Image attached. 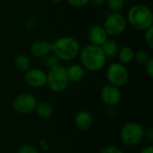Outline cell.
Returning a JSON list of instances; mask_svg holds the SVG:
<instances>
[{
	"instance_id": "9a60e30c",
	"label": "cell",
	"mask_w": 153,
	"mask_h": 153,
	"mask_svg": "<svg viewBox=\"0 0 153 153\" xmlns=\"http://www.w3.org/2000/svg\"><path fill=\"white\" fill-rule=\"evenodd\" d=\"M105 56L107 57V59H110V58H114L116 56H117L118 50H119V47L117 45V43L116 42V40L111 39H108L101 46H100Z\"/></svg>"
},
{
	"instance_id": "f1b7e54d",
	"label": "cell",
	"mask_w": 153,
	"mask_h": 153,
	"mask_svg": "<svg viewBox=\"0 0 153 153\" xmlns=\"http://www.w3.org/2000/svg\"><path fill=\"white\" fill-rule=\"evenodd\" d=\"M140 153H153V147L152 146H147L144 147Z\"/></svg>"
},
{
	"instance_id": "ba28073f",
	"label": "cell",
	"mask_w": 153,
	"mask_h": 153,
	"mask_svg": "<svg viewBox=\"0 0 153 153\" xmlns=\"http://www.w3.org/2000/svg\"><path fill=\"white\" fill-rule=\"evenodd\" d=\"M37 100L36 98L28 92L18 94L13 100V108L15 112L22 114V115H27L30 114L35 110L36 105H37Z\"/></svg>"
},
{
	"instance_id": "6da1fadb",
	"label": "cell",
	"mask_w": 153,
	"mask_h": 153,
	"mask_svg": "<svg viewBox=\"0 0 153 153\" xmlns=\"http://www.w3.org/2000/svg\"><path fill=\"white\" fill-rule=\"evenodd\" d=\"M51 53L63 62H70L74 60L79 56L81 50L79 41L69 36L60 37L51 43Z\"/></svg>"
},
{
	"instance_id": "9c48e42d",
	"label": "cell",
	"mask_w": 153,
	"mask_h": 153,
	"mask_svg": "<svg viewBox=\"0 0 153 153\" xmlns=\"http://www.w3.org/2000/svg\"><path fill=\"white\" fill-rule=\"evenodd\" d=\"M23 79L31 88L39 89L47 85V73L39 68H30L24 73Z\"/></svg>"
},
{
	"instance_id": "3957f363",
	"label": "cell",
	"mask_w": 153,
	"mask_h": 153,
	"mask_svg": "<svg viewBox=\"0 0 153 153\" xmlns=\"http://www.w3.org/2000/svg\"><path fill=\"white\" fill-rule=\"evenodd\" d=\"M82 66L91 72H99L106 65L107 57L99 46L89 44L80 50L79 53Z\"/></svg>"
},
{
	"instance_id": "7a4b0ae2",
	"label": "cell",
	"mask_w": 153,
	"mask_h": 153,
	"mask_svg": "<svg viewBox=\"0 0 153 153\" xmlns=\"http://www.w3.org/2000/svg\"><path fill=\"white\" fill-rule=\"evenodd\" d=\"M126 18L127 23L137 30L145 31L153 25L152 11L143 4H136L130 7Z\"/></svg>"
},
{
	"instance_id": "5b68a950",
	"label": "cell",
	"mask_w": 153,
	"mask_h": 153,
	"mask_svg": "<svg viewBox=\"0 0 153 153\" xmlns=\"http://www.w3.org/2000/svg\"><path fill=\"white\" fill-rule=\"evenodd\" d=\"M143 127L137 122L126 123L120 131V139L127 146H135L143 139Z\"/></svg>"
},
{
	"instance_id": "f546056e",
	"label": "cell",
	"mask_w": 153,
	"mask_h": 153,
	"mask_svg": "<svg viewBox=\"0 0 153 153\" xmlns=\"http://www.w3.org/2000/svg\"><path fill=\"white\" fill-rule=\"evenodd\" d=\"M52 2H54V3H59V2H61L62 0H51Z\"/></svg>"
},
{
	"instance_id": "cb8c5ba5",
	"label": "cell",
	"mask_w": 153,
	"mask_h": 153,
	"mask_svg": "<svg viewBox=\"0 0 153 153\" xmlns=\"http://www.w3.org/2000/svg\"><path fill=\"white\" fill-rule=\"evenodd\" d=\"M67 2L74 8H82L89 4V0H67Z\"/></svg>"
},
{
	"instance_id": "83f0119b",
	"label": "cell",
	"mask_w": 153,
	"mask_h": 153,
	"mask_svg": "<svg viewBox=\"0 0 153 153\" xmlns=\"http://www.w3.org/2000/svg\"><path fill=\"white\" fill-rule=\"evenodd\" d=\"M106 2V0H89V3L91 4L93 6H101L104 4V3Z\"/></svg>"
},
{
	"instance_id": "277c9868",
	"label": "cell",
	"mask_w": 153,
	"mask_h": 153,
	"mask_svg": "<svg viewBox=\"0 0 153 153\" xmlns=\"http://www.w3.org/2000/svg\"><path fill=\"white\" fill-rule=\"evenodd\" d=\"M69 83L66 68L61 65L49 69L47 73V85L54 92L64 91L67 89Z\"/></svg>"
},
{
	"instance_id": "4dcf8cb0",
	"label": "cell",
	"mask_w": 153,
	"mask_h": 153,
	"mask_svg": "<svg viewBox=\"0 0 153 153\" xmlns=\"http://www.w3.org/2000/svg\"><path fill=\"white\" fill-rule=\"evenodd\" d=\"M10 1H13V0H10Z\"/></svg>"
},
{
	"instance_id": "8992f818",
	"label": "cell",
	"mask_w": 153,
	"mask_h": 153,
	"mask_svg": "<svg viewBox=\"0 0 153 153\" xmlns=\"http://www.w3.org/2000/svg\"><path fill=\"white\" fill-rule=\"evenodd\" d=\"M102 26L104 27L108 36L117 37L126 30L127 21L125 15L120 13H110L105 18Z\"/></svg>"
},
{
	"instance_id": "603a6c76",
	"label": "cell",
	"mask_w": 153,
	"mask_h": 153,
	"mask_svg": "<svg viewBox=\"0 0 153 153\" xmlns=\"http://www.w3.org/2000/svg\"><path fill=\"white\" fill-rule=\"evenodd\" d=\"M17 153H39L38 149L30 144H24L19 147Z\"/></svg>"
},
{
	"instance_id": "2e32d148",
	"label": "cell",
	"mask_w": 153,
	"mask_h": 153,
	"mask_svg": "<svg viewBox=\"0 0 153 153\" xmlns=\"http://www.w3.org/2000/svg\"><path fill=\"white\" fill-rule=\"evenodd\" d=\"M34 111L41 118H49L54 114V107L48 101H40L37 102Z\"/></svg>"
},
{
	"instance_id": "8fae6325",
	"label": "cell",
	"mask_w": 153,
	"mask_h": 153,
	"mask_svg": "<svg viewBox=\"0 0 153 153\" xmlns=\"http://www.w3.org/2000/svg\"><path fill=\"white\" fill-rule=\"evenodd\" d=\"M88 39L91 44L100 47L108 39V36L102 25L95 24L89 29Z\"/></svg>"
},
{
	"instance_id": "52a82bcc",
	"label": "cell",
	"mask_w": 153,
	"mask_h": 153,
	"mask_svg": "<svg viewBox=\"0 0 153 153\" xmlns=\"http://www.w3.org/2000/svg\"><path fill=\"white\" fill-rule=\"evenodd\" d=\"M106 78L109 84L117 87L126 85L129 80V72L125 65L121 63H112L106 71Z\"/></svg>"
},
{
	"instance_id": "44dd1931",
	"label": "cell",
	"mask_w": 153,
	"mask_h": 153,
	"mask_svg": "<svg viewBox=\"0 0 153 153\" xmlns=\"http://www.w3.org/2000/svg\"><path fill=\"white\" fill-rule=\"evenodd\" d=\"M150 59H151V56L149 53L144 50H139L137 52H134V60H135V62L139 65H145L149 62Z\"/></svg>"
},
{
	"instance_id": "484cf974",
	"label": "cell",
	"mask_w": 153,
	"mask_h": 153,
	"mask_svg": "<svg viewBox=\"0 0 153 153\" xmlns=\"http://www.w3.org/2000/svg\"><path fill=\"white\" fill-rule=\"evenodd\" d=\"M143 138L147 139L148 141L153 140V128L152 127H147L143 129Z\"/></svg>"
},
{
	"instance_id": "e0dca14e",
	"label": "cell",
	"mask_w": 153,
	"mask_h": 153,
	"mask_svg": "<svg viewBox=\"0 0 153 153\" xmlns=\"http://www.w3.org/2000/svg\"><path fill=\"white\" fill-rule=\"evenodd\" d=\"M13 65L18 71L25 73L31 68V61L28 56L24 54H19L13 59Z\"/></svg>"
},
{
	"instance_id": "ac0fdd59",
	"label": "cell",
	"mask_w": 153,
	"mask_h": 153,
	"mask_svg": "<svg viewBox=\"0 0 153 153\" xmlns=\"http://www.w3.org/2000/svg\"><path fill=\"white\" fill-rule=\"evenodd\" d=\"M117 56H118L119 63H121V64H123V65H126L131 63L134 60V49L131 47L125 46V47L121 48L118 50Z\"/></svg>"
},
{
	"instance_id": "7402d4cb",
	"label": "cell",
	"mask_w": 153,
	"mask_h": 153,
	"mask_svg": "<svg viewBox=\"0 0 153 153\" xmlns=\"http://www.w3.org/2000/svg\"><path fill=\"white\" fill-rule=\"evenodd\" d=\"M144 41L145 44L150 48H153V26L144 31Z\"/></svg>"
},
{
	"instance_id": "4fadbf2b",
	"label": "cell",
	"mask_w": 153,
	"mask_h": 153,
	"mask_svg": "<svg viewBox=\"0 0 153 153\" xmlns=\"http://www.w3.org/2000/svg\"><path fill=\"white\" fill-rule=\"evenodd\" d=\"M74 125L82 132H86L90 130L93 125L92 116L85 110L78 112L74 117Z\"/></svg>"
},
{
	"instance_id": "d6986e66",
	"label": "cell",
	"mask_w": 153,
	"mask_h": 153,
	"mask_svg": "<svg viewBox=\"0 0 153 153\" xmlns=\"http://www.w3.org/2000/svg\"><path fill=\"white\" fill-rule=\"evenodd\" d=\"M105 3L111 13H120L126 4V0H106Z\"/></svg>"
},
{
	"instance_id": "ffe728a7",
	"label": "cell",
	"mask_w": 153,
	"mask_h": 153,
	"mask_svg": "<svg viewBox=\"0 0 153 153\" xmlns=\"http://www.w3.org/2000/svg\"><path fill=\"white\" fill-rule=\"evenodd\" d=\"M60 62L61 61L52 53H50L48 56H46L45 57H43V63H44L45 66H47L48 68V70L60 65Z\"/></svg>"
},
{
	"instance_id": "d4e9b609",
	"label": "cell",
	"mask_w": 153,
	"mask_h": 153,
	"mask_svg": "<svg viewBox=\"0 0 153 153\" xmlns=\"http://www.w3.org/2000/svg\"><path fill=\"white\" fill-rule=\"evenodd\" d=\"M100 153H124V152L116 145H108L101 150Z\"/></svg>"
},
{
	"instance_id": "30bf717a",
	"label": "cell",
	"mask_w": 153,
	"mask_h": 153,
	"mask_svg": "<svg viewBox=\"0 0 153 153\" xmlns=\"http://www.w3.org/2000/svg\"><path fill=\"white\" fill-rule=\"evenodd\" d=\"M100 96L101 101L105 105L108 107H115L120 102L122 93L118 87L108 83L101 88Z\"/></svg>"
},
{
	"instance_id": "5bb4252c",
	"label": "cell",
	"mask_w": 153,
	"mask_h": 153,
	"mask_svg": "<svg viewBox=\"0 0 153 153\" xmlns=\"http://www.w3.org/2000/svg\"><path fill=\"white\" fill-rule=\"evenodd\" d=\"M67 77L70 82H79L85 74L84 68L79 64H73L68 68H66Z\"/></svg>"
},
{
	"instance_id": "4316f807",
	"label": "cell",
	"mask_w": 153,
	"mask_h": 153,
	"mask_svg": "<svg viewBox=\"0 0 153 153\" xmlns=\"http://www.w3.org/2000/svg\"><path fill=\"white\" fill-rule=\"evenodd\" d=\"M145 66V71H146V74L151 77H153V59L151 58L149 60V62L144 65Z\"/></svg>"
},
{
	"instance_id": "7c38bea8",
	"label": "cell",
	"mask_w": 153,
	"mask_h": 153,
	"mask_svg": "<svg viewBox=\"0 0 153 153\" xmlns=\"http://www.w3.org/2000/svg\"><path fill=\"white\" fill-rule=\"evenodd\" d=\"M51 42L45 39H38L30 46V54L35 57H45L51 53Z\"/></svg>"
}]
</instances>
